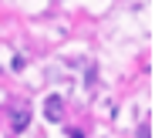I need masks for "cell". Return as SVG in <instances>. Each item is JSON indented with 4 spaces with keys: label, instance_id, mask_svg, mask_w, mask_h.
I'll list each match as a JSON object with an SVG mask.
<instances>
[{
    "label": "cell",
    "instance_id": "7a4b0ae2",
    "mask_svg": "<svg viewBox=\"0 0 155 138\" xmlns=\"http://www.w3.org/2000/svg\"><path fill=\"white\" fill-rule=\"evenodd\" d=\"M27 125H31V108H14V111H10V131L14 135H24V131H27Z\"/></svg>",
    "mask_w": 155,
    "mask_h": 138
},
{
    "label": "cell",
    "instance_id": "3957f363",
    "mask_svg": "<svg viewBox=\"0 0 155 138\" xmlns=\"http://www.w3.org/2000/svg\"><path fill=\"white\" fill-rule=\"evenodd\" d=\"M138 138H152V125H148V121H145V125L138 128Z\"/></svg>",
    "mask_w": 155,
    "mask_h": 138
},
{
    "label": "cell",
    "instance_id": "6da1fadb",
    "mask_svg": "<svg viewBox=\"0 0 155 138\" xmlns=\"http://www.w3.org/2000/svg\"><path fill=\"white\" fill-rule=\"evenodd\" d=\"M44 118L54 121V125L64 118V98H61V94H47V98H44Z\"/></svg>",
    "mask_w": 155,
    "mask_h": 138
}]
</instances>
